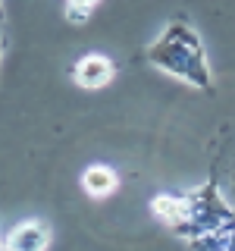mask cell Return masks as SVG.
<instances>
[{"label": "cell", "instance_id": "obj_1", "mask_svg": "<svg viewBox=\"0 0 235 251\" xmlns=\"http://www.w3.org/2000/svg\"><path fill=\"white\" fill-rule=\"evenodd\" d=\"M151 210L185 242H194L210 232L226 229V226H235V207H229V201L223 198L216 179L204 182L194 192L157 195L151 201Z\"/></svg>", "mask_w": 235, "mask_h": 251}, {"label": "cell", "instance_id": "obj_2", "mask_svg": "<svg viewBox=\"0 0 235 251\" xmlns=\"http://www.w3.org/2000/svg\"><path fill=\"white\" fill-rule=\"evenodd\" d=\"M144 60L151 66L163 69V73L182 78V82L194 85L198 91L213 94V75H210V63H207V50L198 35V28L191 25L188 16H176L169 19V25L163 28V35L154 44H147Z\"/></svg>", "mask_w": 235, "mask_h": 251}, {"label": "cell", "instance_id": "obj_3", "mask_svg": "<svg viewBox=\"0 0 235 251\" xmlns=\"http://www.w3.org/2000/svg\"><path fill=\"white\" fill-rule=\"evenodd\" d=\"M113 75H116V63L104 57V53H85V57H78L72 63V82L78 88L97 91L113 82Z\"/></svg>", "mask_w": 235, "mask_h": 251}, {"label": "cell", "instance_id": "obj_4", "mask_svg": "<svg viewBox=\"0 0 235 251\" xmlns=\"http://www.w3.org/2000/svg\"><path fill=\"white\" fill-rule=\"evenodd\" d=\"M10 251H44L50 245V226L41 223V220H28V223H19L13 232H6V239L0 242Z\"/></svg>", "mask_w": 235, "mask_h": 251}, {"label": "cell", "instance_id": "obj_5", "mask_svg": "<svg viewBox=\"0 0 235 251\" xmlns=\"http://www.w3.org/2000/svg\"><path fill=\"white\" fill-rule=\"evenodd\" d=\"M116 185H119V176L107 163H94V167H88L82 173V188L91 198H107L110 192H116Z\"/></svg>", "mask_w": 235, "mask_h": 251}, {"label": "cell", "instance_id": "obj_6", "mask_svg": "<svg viewBox=\"0 0 235 251\" xmlns=\"http://www.w3.org/2000/svg\"><path fill=\"white\" fill-rule=\"evenodd\" d=\"M188 245H191V251H235V226H226V229L194 239Z\"/></svg>", "mask_w": 235, "mask_h": 251}, {"label": "cell", "instance_id": "obj_7", "mask_svg": "<svg viewBox=\"0 0 235 251\" xmlns=\"http://www.w3.org/2000/svg\"><path fill=\"white\" fill-rule=\"evenodd\" d=\"M100 0H66V6H63V16H66L69 25H82L85 19H91V13L97 10Z\"/></svg>", "mask_w": 235, "mask_h": 251}, {"label": "cell", "instance_id": "obj_8", "mask_svg": "<svg viewBox=\"0 0 235 251\" xmlns=\"http://www.w3.org/2000/svg\"><path fill=\"white\" fill-rule=\"evenodd\" d=\"M219 182V192H223V198L229 201V207H235V151L229 157V163H226V170L219 173V176H213Z\"/></svg>", "mask_w": 235, "mask_h": 251}, {"label": "cell", "instance_id": "obj_9", "mask_svg": "<svg viewBox=\"0 0 235 251\" xmlns=\"http://www.w3.org/2000/svg\"><path fill=\"white\" fill-rule=\"evenodd\" d=\"M0 53H3V41H0Z\"/></svg>", "mask_w": 235, "mask_h": 251}, {"label": "cell", "instance_id": "obj_10", "mask_svg": "<svg viewBox=\"0 0 235 251\" xmlns=\"http://www.w3.org/2000/svg\"><path fill=\"white\" fill-rule=\"evenodd\" d=\"M0 248H3V245H0ZM3 251H10V248H3Z\"/></svg>", "mask_w": 235, "mask_h": 251}, {"label": "cell", "instance_id": "obj_11", "mask_svg": "<svg viewBox=\"0 0 235 251\" xmlns=\"http://www.w3.org/2000/svg\"><path fill=\"white\" fill-rule=\"evenodd\" d=\"M0 251H3V248H0Z\"/></svg>", "mask_w": 235, "mask_h": 251}]
</instances>
